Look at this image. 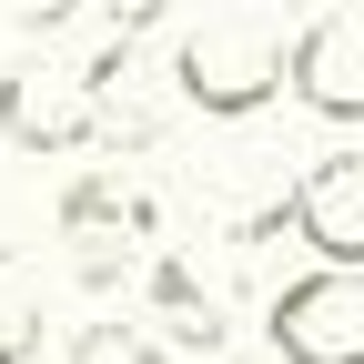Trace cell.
Masks as SVG:
<instances>
[{"mask_svg": "<svg viewBox=\"0 0 364 364\" xmlns=\"http://www.w3.org/2000/svg\"><path fill=\"white\" fill-rule=\"evenodd\" d=\"M284 81H294V41L273 31V21L213 11V21H193V31L172 41V91H182L203 122H243V112H263Z\"/></svg>", "mask_w": 364, "mask_h": 364, "instance_id": "1", "label": "cell"}, {"mask_svg": "<svg viewBox=\"0 0 364 364\" xmlns=\"http://www.w3.org/2000/svg\"><path fill=\"white\" fill-rule=\"evenodd\" d=\"M102 71H81V61H11L0 71V132H11L21 152L41 162H61L81 142H102Z\"/></svg>", "mask_w": 364, "mask_h": 364, "instance_id": "2", "label": "cell"}, {"mask_svg": "<svg viewBox=\"0 0 364 364\" xmlns=\"http://www.w3.org/2000/svg\"><path fill=\"white\" fill-rule=\"evenodd\" d=\"M263 334L284 364H364V273H294L263 304Z\"/></svg>", "mask_w": 364, "mask_h": 364, "instance_id": "3", "label": "cell"}, {"mask_svg": "<svg viewBox=\"0 0 364 364\" xmlns=\"http://www.w3.org/2000/svg\"><path fill=\"white\" fill-rule=\"evenodd\" d=\"M294 233L324 273H364V152H324L294 182Z\"/></svg>", "mask_w": 364, "mask_h": 364, "instance_id": "4", "label": "cell"}, {"mask_svg": "<svg viewBox=\"0 0 364 364\" xmlns=\"http://www.w3.org/2000/svg\"><path fill=\"white\" fill-rule=\"evenodd\" d=\"M294 102L324 122H364V11H314L294 31Z\"/></svg>", "mask_w": 364, "mask_h": 364, "instance_id": "5", "label": "cell"}, {"mask_svg": "<svg viewBox=\"0 0 364 364\" xmlns=\"http://www.w3.org/2000/svg\"><path fill=\"white\" fill-rule=\"evenodd\" d=\"M61 233L81 243L91 284H112V243H122V233L152 243V193H142V182H122V172H81L71 193H61Z\"/></svg>", "mask_w": 364, "mask_h": 364, "instance_id": "6", "label": "cell"}, {"mask_svg": "<svg viewBox=\"0 0 364 364\" xmlns=\"http://www.w3.org/2000/svg\"><path fill=\"white\" fill-rule=\"evenodd\" d=\"M142 284H152V314H162V334H172V344H223V324H213V294H203L193 273L172 263V253L142 273Z\"/></svg>", "mask_w": 364, "mask_h": 364, "instance_id": "7", "label": "cell"}, {"mask_svg": "<svg viewBox=\"0 0 364 364\" xmlns=\"http://www.w3.org/2000/svg\"><path fill=\"white\" fill-rule=\"evenodd\" d=\"M41 344V294H31V273L0 253V364H31Z\"/></svg>", "mask_w": 364, "mask_h": 364, "instance_id": "8", "label": "cell"}]
</instances>
